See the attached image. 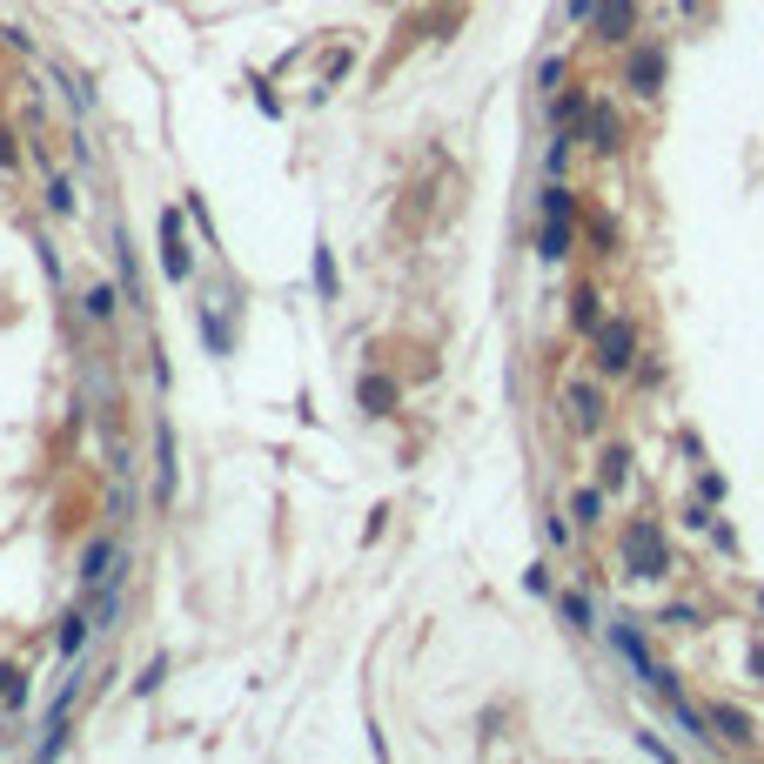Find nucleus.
Masks as SVG:
<instances>
[{
    "label": "nucleus",
    "instance_id": "f257e3e1",
    "mask_svg": "<svg viewBox=\"0 0 764 764\" xmlns=\"http://www.w3.org/2000/svg\"><path fill=\"white\" fill-rule=\"evenodd\" d=\"M624 570L630 577H664V570H671V550H664V530H657V523H630L624 530Z\"/></svg>",
    "mask_w": 764,
    "mask_h": 764
},
{
    "label": "nucleus",
    "instance_id": "f03ea898",
    "mask_svg": "<svg viewBox=\"0 0 764 764\" xmlns=\"http://www.w3.org/2000/svg\"><path fill=\"white\" fill-rule=\"evenodd\" d=\"M630 362H637V329H630V322H604V329H597V369H604V376H624Z\"/></svg>",
    "mask_w": 764,
    "mask_h": 764
},
{
    "label": "nucleus",
    "instance_id": "7ed1b4c3",
    "mask_svg": "<svg viewBox=\"0 0 764 764\" xmlns=\"http://www.w3.org/2000/svg\"><path fill=\"white\" fill-rule=\"evenodd\" d=\"M121 570H128V563L114 557V543H108V537H94L88 550H81V590H101L108 577H121Z\"/></svg>",
    "mask_w": 764,
    "mask_h": 764
},
{
    "label": "nucleus",
    "instance_id": "20e7f679",
    "mask_svg": "<svg viewBox=\"0 0 764 764\" xmlns=\"http://www.w3.org/2000/svg\"><path fill=\"white\" fill-rule=\"evenodd\" d=\"M175 490H181V470H175V429L155 423V496H161V503H175Z\"/></svg>",
    "mask_w": 764,
    "mask_h": 764
},
{
    "label": "nucleus",
    "instance_id": "39448f33",
    "mask_svg": "<svg viewBox=\"0 0 764 764\" xmlns=\"http://www.w3.org/2000/svg\"><path fill=\"white\" fill-rule=\"evenodd\" d=\"M590 27H597V41H630V27H637V0H597Z\"/></svg>",
    "mask_w": 764,
    "mask_h": 764
},
{
    "label": "nucleus",
    "instance_id": "423d86ee",
    "mask_svg": "<svg viewBox=\"0 0 764 764\" xmlns=\"http://www.w3.org/2000/svg\"><path fill=\"white\" fill-rule=\"evenodd\" d=\"M161 269H168V282H188V242H181L175 208H161Z\"/></svg>",
    "mask_w": 764,
    "mask_h": 764
},
{
    "label": "nucleus",
    "instance_id": "0eeeda50",
    "mask_svg": "<svg viewBox=\"0 0 764 764\" xmlns=\"http://www.w3.org/2000/svg\"><path fill=\"white\" fill-rule=\"evenodd\" d=\"M610 644H617V657H630V671L644 677V684H651V651H644V637H637V624H630V617H617V624H610Z\"/></svg>",
    "mask_w": 764,
    "mask_h": 764
},
{
    "label": "nucleus",
    "instance_id": "6e6552de",
    "mask_svg": "<svg viewBox=\"0 0 764 764\" xmlns=\"http://www.w3.org/2000/svg\"><path fill=\"white\" fill-rule=\"evenodd\" d=\"M657 81H664V47H637V54H630V88L657 94Z\"/></svg>",
    "mask_w": 764,
    "mask_h": 764
},
{
    "label": "nucleus",
    "instance_id": "1a4fd4ad",
    "mask_svg": "<svg viewBox=\"0 0 764 764\" xmlns=\"http://www.w3.org/2000/svg\"><path fill=\"white\" fill-rule=\"evenodd\" d=\"M550 121H557V135H577V121H584V94H577V88L557 94V101H550Z\"/></svg>",
    "mask_w": 764,
    "mask_h": 764
},
{
    "label": "nucleus",
    "instance_id": "9d476101",
    "mask_svg": "<svg viewBox=\"0 0 764 764\" xmlns=\"http://www.w3.org/2000/svg\"><path fill=\"white\" fill-rule=\"evenodd\" d=\"M570 409H577V423H584V429L604 423V396H597L590 382H577V389H570Z\"/></svg>",
    "mask_w": 764,
    "mask_h": 764
},
{
    "label": "nucleus",
    "instance_id": "9b49d317",
    "mask_svg": "<svg viewBox=\"0 0 764 764\" xmlns=\"http://www.w3.org/2000/svg\"><path fill=\"white\" fill-rule=\"evenodd\" d=\"M590 148H597V155H617V114L610 108L590 114Z\"/></svg>",
    "mask_w": 764,
    "mask_h": 764
},
{
    "label": "nucleus",
    "instance_id": "f8f14e48",
    "mask_svg": "<svg viewBox=\"0 0 764 764\" xmlns=\"http://www.w3.org/2000/svg\"><path fill=\"white\" fill-rule=\"evenodd\" d=\"M537 255H543V262H563V255H570V222H543Z\"/></svg>",
    "mask_w": 764,
    "mask_h": 764
},
{
    "label": "nucleus",
    "instance_id": "ddd939ff",
    "mask_svg": "<svg viewBox=\"0 0 764 764\" xmlns=\"http://www.w3.org/2000/svg\"><path fill=\"white\" fill-rule=\"evenodd\" d=\"M711 724H718V731H724L731 744H744V738H751V718H744V711H731V704H711Z\"/></svg>",
    "mask_w": 764,
    "mask_h": 764
},
{
    "label": "nucleus",
    "instance_id": "4468645a",
    "mask_svg": "<svg viewBox=\"0 0 764 764\" xmlns=\"http://www.w3.org/2000/svg\"><path fill=\"white\" fill-rule=\"evenodd\" d=\"M570 322H577V329H584V336H597V329H604V309H597V295H577V302H570Z\"/></svg>",
    "mask_w": 764,
    "mask_h": 764
},
{
    "label": "nucleus",
    "instance_id": "2eb2a0df",
    "mask_svg": "<svg viewBox=\"0 0 764 764\" xmlns=\"http://www.w3.org/2000/svg\"><path fill=\"white\" fill-rule=\"evenodd\" d=\"M81 644H88V610L61 617V657H81Z\"/></svg>",
    "mask_w": 764,
    "mask_h": 764
},
{
    "label": "nucleus",
    "instance_id": "dca6fc26",
    "mask_svg": "<svg viewBox=\"0 0 764 764\" xmlns=\"http://www.w3.org/2000/svg\"><path fill=\"white\" fill-rule=\"evenodd\" d=\"M362 403H369V416H389V403H396V382L369 376V382H362Z\"/></svg>",
    "mask_w": 764,
    "mask_h": 764
},
{
    "label": "nucleus",
    "instance_id": "f3484780",
    "mask_svg": "<svg viewBox=\"0 0 764 764\" xmlns=\"http://www.w3.org/2000/svg\"><path fill=\"white\" fill-rule=\"evenodd\" d=\"M597 476H604V490H624L630 483V450H604V470Z\"/></svg>",
    "mask_w": 764,
    "mask_h": 764
},
{
    "label": "nucleus",
    "instance_id": "a211bd4d",
    "mask_svg": "<svg viewBox=\"0 0 764 764\" xmlns=\"http://www.w3.org/2000/svg\"><path fill=\"white\" fill-rule=\"evenodd\" d=\"M563 624H570V630H590V597H584V590H563Z\"/></svg>",
    "mask_w": 764,
    "mask_h": 764
},
{
    "label": "nucleus",
    "instance_id": "6ab92c4d",
    "mask_svg": "<svg viewBox=\"0 0 764 764\" xmlns=\"http://www.w3.org/2000/svg\"><path fill=\"white\" fill-rule=\"evenodd\" d=\"M570 215H577V202H570L557 181H550V188H543V222H570Z\"/></svg>",
    "mask_w": 764,
    "mask_h": 764
},
{
    "label": "nucleus",
    "instance_id": "aec40b11",
    "mask_svg": "<svg viewBox=\"0 0 764 764\" xmlns=\"http://www.w3.org/2000/svg\"><path fill=\"white\" fill-rule=\"evenodd\" d=\"M315 289L336 295V255H329V248H315Z\"/></svg>",
    "mask_w": 764,
    "mask_h": 764
},
{
    "label": "nucleus",
    "instance_id": "412c9836",
    "mask_svg": "<svg viewBox=\"0 0 764 764\" xmlns=\"http://www.w3.org/2000/svg\"><path fill=\"white\" fill-rule=\"evenodd\" d=\"M47 208H54V215H74V188H68L61 175L47 181Z\"/></svg>",
    "mask_w": 764,
    "mask_h": 764
},
{
    "label": "nucleus",
    "instance_id": "4be33fe9",
    "mask_svg": "<svg viewBox=\"0 0 764 764\" xmlns=\"http://www.w3.org/2000/svg\"><path fill=\"white\" fill-rule=\"evenodd\" d=\"M597 510H604V490H577V523H597Z\"/></svg>",
    "mask_w": 764,
    "mask_h": 764
},
{
    "label": "nucleus",
    "instance_id": "5701e85b",
    "mask_svg": "<svg viewBox=\"0 0 764 764\" xmlns=\"http://www.w3.org/2000/svg\"><path fill=\"white\" fill-rule=\"evenodd\" d=\"M657 624H664V630H691V624H697V610H691V604H671L664 617H657Z\"/></svg>",
    "mask_w": 764,
    "mask_h": 764
},
{
    "label": "nucleus",
    "instance_id": "b1692460",
    "mask_svg": "<svg viewBox=\"0 0 764 764\" xmlns=\"http://www.w3.org/2000/svg\"><path fill=\"white\" fill-rule=\"evenodd\" d=\"M88 315H94V322H108V315H114V289H88Z\"/></svg>",
    "mask_w": 764,
    "mask_h": 764
},
{
    "label": "nucleus",
    "instance_id": "393cba45",
    "mask_svg": "<svg viewBox=\"0 0 764 764\" xmlns=\"http://www.w3.org/2000/svg\"><path fill=\"white\" fill-rule=\"evenodd\" d=\"M21 161V148H14V135H0V168H14Z\"/></svg>",
    "mask_w": 764,
    "mask_h": 764
},
{
    "label": "nucleus",
    "instance_id": "a878e982",
    "mask_svg": "<svg viewBox=\"0 0 764 764\" xmlns=\"http://www.w3.org/2000/svg\"><path fill=\"white\" fill-rule=\"evenodd\" d=\"M597 14V0H570V21H590Z\"/></svg>",
    "mask_w": 764,
    "mask_h": 764
},
{
    "label": "nucleus",
    "instance_id": "bb28decb",
    "mask_svg": "<svg viewBox=\"0 0 764 764\" xmlns=\"http://www.w3.org/2000/svg\"><path fill=\"white\" fill-rule=\"evenodd\" d=\"M751 677L764 684V644H751Z\"/></svg>",
    "mask_w": 764,
    "mask_h": 764
},
{
    "label": "nucleus",
    "instance_id": "cd10ccee",
    "mask_svg": "<svg viewBox=\"0 0 764 764\" xmlns=\"http://www.w3.org/2000/svg\"><path fill=\"white\" fill-rule=\"evenodd\" d=\"M14 677H21V671H14V664H0V697L14 691Z\"/></svg>",
    "mask_w": 764,
    "mask_h": 764
}]
</instances>
